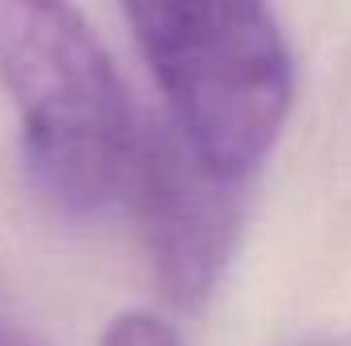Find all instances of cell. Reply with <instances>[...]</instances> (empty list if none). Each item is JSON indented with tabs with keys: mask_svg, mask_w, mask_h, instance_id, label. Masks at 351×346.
Segmentation results:
<instances>
[{
	"mask_svg": "<svg viewBox=\"0 0 351 346\" xmlns=\"http://www.w3.org/2000/svg\"><path fill=\"white\" fill-rule=\"evenodd\" d=\"M233 187V179L208 172L172 127L139 131L127 196L139 208L156 281L180 310H200L229 269L241 232V200Z\"/></svg>",
	"mask_w": 351,
	"mask_h": 346,
	"instance_id": "3",
	"label": "cell"
},
{
	"mask_svg": "<svg viewBox=\"0 0 351 346\" xmlns=\"http://www.w3.org/2000/svg\"><path fill=\"white\" fill-rule=\"evenodd\" d=\"M176 139L241 183L294 106V57L265 0H123Z\"/></svg>",
	"mask_w": 351,
	"mask_h": 346,
	"instance_id": "2",
	"label": "cell"
},
{
	"mask_svg": "<svg viewBox=\"0 0 351 346\" xmlns=\"http://www.w3.org/2000/svg\"><path fill=\"white\" fill-rule=\"evenodd\" d=\"M98 346H184V338L168 318L147 314V310H131V314H119L102 330Z\"/></svg>",
	"mask_w": 351,
	"mask_h": 346,
	"instance_id": "4",
	"label": "cell"
},
{
	"mask_svg": "<svg viewBox=\"0 0 351 346\" xmlns=\"http://www.w3.org/2000/svg\"><path fill=\"white\" fill-rule=\"evenodd\" d=\"M0 86L37 191L70 216L127 196L139 118L110 53L70 0H0Z\"/></svg>",
	"mask_w": 351,
	"mask_h": 346,
	"instance_id": "1",
	"label": "cell"
}]
</instances>
